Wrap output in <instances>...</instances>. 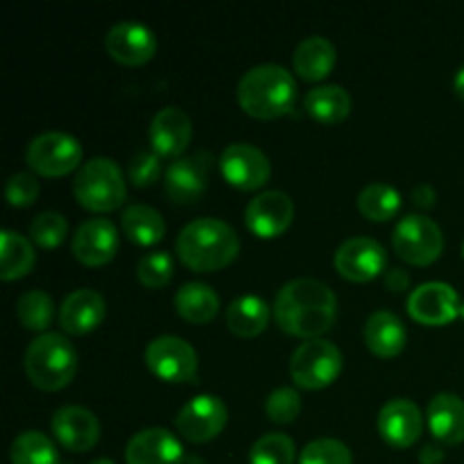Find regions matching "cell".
Segmentation results:
<instances>
[{
	"label": "cell",
	"mask_w": 464,
	"mask_h": 464,
	"mask_svg": "<svg viewBox=\"0 0 464 464\" xmlns=\"http://www.w3.org/2000/svg\"><path fill=\"white\" fill-rule=\"evenodd\" d=\"M335 317L338 299L334 290L311 276L288 281L275 297L276 324L297 338H320L335 324Z\"/></svg>",
	"instance_id": "1"
},
{
	"label": "cell",
	"mask_w": 464,
	"mask_h": 464,
	"mask_svg": "<svg viewBox=\"0 0 464 464\" xmlns=\"http://www.w3.org/2000/svg\"><path fill=\"white\" fill-rule=\"evenodd\" d=\"M175 252L195 272L222 270L238 256L240 238L234 227L220 218H198L179 231Z\"/></svg>",
	"instance_id": "2"
},
{
	"label": "cell",
	"mask_w": 464,
	"mask_h": 464,
	"mask_svg": "<svg viewBox=\"0 0 464 464\" xmlns=\"http://www.w3.org/2000/svg\"><path fill=\"white\" fill-rule=\"evenodd\" d=\"M236 95L245 113L270 121L293 109L297 98V82L293 72L279 63H258L240 77Z\"/></svg>",
	"instance_id": "3"
},
{
	"label": "cell",
	"mask_w": 464,
	"mask_h": 464,
	"mask_svg": "<svg viewBox=\"0 0 464 464\" xmlns=\"http://www.w3.org/2000/svg\"><path fill=\"white\" fill-rule=\"evenodd\" d=\"M27 379L45 392L66 388L77 372V352L62 334H41L27 344Z\"/></svg>",
	"instance_id": "4"
},
{
	"label": "cell",
	"mask_w": 464,
	"mask_h": 464,
	"mask_svg": "<svg viewBox=\"0 0 464 464\" xmlns=\"http://www.w3.org/2000/svg\"><path fill=\"white\" fill-rule=\"evenodd\" d=\"M72 193H75L77 202L89 211H113L127 198L125 172L109 157L89 159L77 170Z\"/></svg>",
	"instance_id": "5"
},
{
	"label": "cell",
	"mask_w": 464,
	"mask_h": 464,
	"mask_svg": "<svg viewBox=\"0 0 464 464\" xmlns=\"http://www.w3.org/2000/svg\"><path fill=\"white\" fill-rule=\"evenodd\" d=\"M340 372H343V352L331 340H306L290 356V376L299 388H326L338 379Z\"/></svg>",
	"instance_id": "6"
},
{
	"label": "cell",
	"mask_w": 464,
	"mask_h": 464,
	"mask_svg": "<svg viewBox=\"0 0 464 464\" xmlns=\"http://www.w3.org/2000/svg\"><path fill=\"white\" fill-rule=\"evenodd\" d=\"M392 247L406 263L430 266L444 249V236L438 222L421 213L401 218L392 231Z\"/></svg>",
	"instance_id": "7"
},
{
	"label": "cell",
	"mask_w": 464,
	"mask_h": 464,
	"mask_svg": "<svg viewBox=\"0 0 464 464\" xmlns=\"http://www.w3.org/2000/svg\"><path fill=\"white\" fill-rule=\"evenodd\" d=\"M27 166L44 177H63L82 163V145L68 131L50 130L27 145Z\"/></svg>",
	"instance_id": "8"
},
{
	"label": "cell",
	"mask_w": 464,
	"mask_h": 464,
	"mask_svg": "<svg viewBox=\"0 0 464 464\" xmlns=\"http://www.w3.org/2000/svg\"><path fill=\"white\" fill-rule=\"evenodd\" d=\"M145 365L168 383H184L198 374V352L179 335H159L145 347Z\"/></svg>",
	"instance_id": "9"
},
{
	"label": "cell",
	"mask_w": 464,
	"mask_h": 464,
	"mask_svg": "<svg viewBox=\"0 0 464 464\" xmlns=\"http://www.w3.org/2000/svg\"><path fill=\"white\" fill-rule=\"evenodd\" d=\"M227 406L216 394H198L175 417V426L188 442H208L227 424Z\"/></svg>",
	"instance_id": "10"
},
{
	"label": "cell",
	"mask_w": 464,
	"mask_h": 464,
	"mask_svg": "<svg viewBox=\"0 0 464 464\" xmlns=\"http://www.w3.org/2000/svg\"><path fill=\"white\" fill-rule=\"evenodd\" d=\"M213 157L208 152H195L188 157H179L166 168V193L177 204H195L202 199L208 186Z\"/></svg>",
	"instance_id": "11"
},
{
	"label": "cell",
	"mask_w": 464,
	"mask_h": 464,
	"mask_svg": "<svg viewBox=\"0 0 464 464\" xmlns=\"http://www.w3.org/2000/svg\"><path fill=\"white\" fill-rule=\"evenodd\" d=\"M220 170L231 186L240 190L261 188L270 179V159L252 143H231L220 154Z\"/></svg>",
	"instance_id": "12"
},
{
	"label": "cell",
	"mask_w": 464,
	"mask_h": 464,
	"mask_svg": "<svg viewBox=\"0 0 464 464\" xmlns=\"http://www.w3.org/2000/svg\"><path fill=\"white\" fill-rule=\"evenodd\" d=\"M460 297L456 288L444 281H426L408 297V313L424 326H444L460 313Z\"/></svg>",
	"instance_id": "13"
},
{
	"label": "cell",
	"mask_w": 464,
	"mask_h": 464,
	"mask_svg": "<svg viewBox=\"0 0 464 464\" xmlns=\"http://www.w3.org/2000/svg\"><path fill=\"white\" fill-rule=\"evenodd\" d=\"M295 218V202L284 190H263L249 199L245 208V225L258 238H276Z\"/></svg>",
	"instance_id": "14"
},
{
	"label": "cell",
	"mask_w": 464,
	"mask_h": 464,
	"mask_svg": "<svg viewBox=\"0 0 464 464\" xmlns=\"http://www.w3.org/2000/svg\"><path fill=\"white\" fill-rule=\"evenodd\" d=\"M335 270L349 281H372L383 272L388 263V254L379 240L370 236H353L347 238L338 249H335Z\"/></svg>",
	"instance_id": "15"
},
{
	"label": "cell",
	"mask_w": 464,
	"mask_h": 464,
	"mask_svg": "<svg viewBox=\"0 0 464 464\" xmlns=\"http://www.w3.org/2000/svg\"><path fill=\"white\" fill-rule=\"evenodd\" d=\"M104 48L125 66H140L157 53V36L145 23L121 21L104 36Z\"/></svg>",
	"instance_id": "16"
},
{
	"label": "cell",
	"mask_w": 464,
	"mask_h": 464,
	"mask_svg": "<svg viewBox=\"0 0 464 464\" xmlns=\"http://www.w3.org/2000/svg\"><path fill=\"white\" fill-rule=\"evenodd\" d=\"M376 426L385 442L397 449H408L420 440L421 430H424V415L415 401L397 397L383 403Z\"/></svg>",
	"instance_id": "17"
},
{
	"label": "cell",
	"mask_w": 464,
	"mask_h": 464,
	"mask_svg": "<svg viewBox=\"0 0 464 464\" xmlns=\"http://www.w3.org/2000/svg\"><path fill=\"white\" fill-rule=\"evenodd\" d=\"M50 429L63 449L75 453L89 451L100 440L98 417L84 406H62L54 411Z\"/></svg>",
	"instance_id": "18"
},
{
	"label": "cell",
	"mask_w": 464,
	"mask_h": 464,
	"mask_svg": "<svg viewBox=\"0 0 464 464\" xmlns=\"http://www.w3.org/2000/svg\"><path fill=\"white\" fill-rule=\"evenodd\" d=\"M118 252V229L107 218H91L77 227L72 236V254L80 263L100 267Z\"/></svg>",
	"instance_id": "19"
},
{
	"label": "cell",
	"mask_w": 464,
	"mask_h": 464,
	"mask_svg": "<svg viewBox=\"0 0 464 464\" xmlns=\"http://www.w3.org/2000/svg\"><path fill=\"white\" fill-rule=\"evenodd\" d=\"M150 145L159 157L179 159L181 152L188 148L190 136H193V122L184 109L163 107L159 109L157 116L150 122Z\"/></svg>",
	"instance_id": "20"
},
{
	"label": "cell",
	"mask_w": 464,
	"mask_h": 464,
	"mask_svg": "<svg viewBox=\"0 0 464 464\" xmlns=\"http://www.w3.org/2000/svg\"><path fill=\"white\" fill-rule=\"evenodd\" d=\"M127 464H184V447L168 429H143L125 447Z\"/></svg>",
	"instance_id": "21"
},
{
	"label": "cell",
	"mask_w": 464,
	"mask_h": 464,
	"mask_svg": "<svg viewBox=\"0 0 464 464\" xmlns=\"http://www.w3.org/2000/svg\"><path fill=\"white\" fill-rule=\"evenodd\" d=\"M104 315H107V302L93 288L72 290L59 306V324L72 335H84L98 329Z\"/></svg>",
	"instance_id": "22"
},
{
	"label": "cell",
	"mask_w": 464,
	"mask_h": 464,
	"mask_svg": "<svg viewBox=\"0 0 464 464\" xmlns=\"http://www.w3.org/2000/svg\"><path fill=\"white\" fill-rule=\"evenodd\" d=\"M362 338H365L367 349L379 358L399 356L408 343V334L401 317L392 311H385V308L374 311L367 317Z\"/></svg>",
	"instance_id": "23"
},
{
	"label": "cell",
	"mask_w": 464,
	"mask_h": 464,
	"mask_svg": "<svg viewBox=\"0 0 464 464\" xmlns=\"http://www.w3.org/2000/svg\"><path fill=\"white\" fill-rule=\"evenodd\" d=\"M430 433L442 444L464 442V401L458 394L440 392L429 401L426 411Z\"/></svg>",
	"instance_id": "24"
},
{
	"label": "cell",
	"mask_w": 464,
	"mask_h": 464,
	"mask_svg": "<svg viewBox=\"0 0 464 464\" xmlns=\"http://www.w3.org/2000/svg\"><path fill=\"white\" fill-rule=\"evenodd\" d=\"M293 66L299 77L308 82H320L334 71L335 66V48L326 36L313 34L306 36L302 44L295 48Z\"/></svg>",
	"instance_id": "25"
},
{
	"label": "cell",
	"mask_w": 464,
	"mask_h": 464,
	"mask_svg": "<svg viewBox=\"0 0 464 464\" xmlns=\"http://www.w3.org/2000/svg\"><path fill=\"white\" fill-rule=\"evenodd\" d=\"M175 308L184 320L193 324H207L220 311V297L204 281H188L177 290Z\"/></svg>",
	"instance_id": "26"
},
{
	"label": "cell",
	"mask_w": 464,
	"mask_h": 464,
	"mask_svg": "<svg viewBox=\"0 0 464 464\" xmlns=\"http://www.w3.org/2000/svg\"><path fill=\"white\" fill-rule=\"evenodd\" d=\"M304 107H306L308 116L315 118L317 122L335 125L352 111V95L340 84H320L308 91L304 98Z\"/></svg>",
	"instance_id": "27"
},
{
	"label": "cell",
	"mask_w": 464,
	"mask_h": 464,
	"mask_svg": "<svg viewBox=\"0 0 464 464\" xmlns=\"http://www.w3.org/2000/svg\"><path fill=\"white\" fill-rule=\"evenodd\" d=\"M270 324V306L258 295H243L227 308V326L240 338H254Z\"/></svg>",
	"instance_id": "28"
},
{
	"label": "cell",
	"mask_w": 464,
	"mask_h": 464,
	"mask_svg": "<svg viewBox=\"0 0 464 464\" xmlns=\"http://www.w3.org/2000/svg\"><path fill=\"white\" fill-rule=\"evenodd\" d=\"M36 263L34 245L14 229H3L0 234V276L14 281L32 272Z\"/></svg>",
	"instance_id": "29"
},
{
	"label": "cell",
	"mask_w": 464,
	"mask_h": 464,
	"mask_svg": "<svg viewBox=\"0 0 464 464\" xmlns=\"http://www.w3.org/2000/svg\"><path fill=\"white\" fill-rule=\"evenodd\" d=\"M121 222L127 238L134 240L136 245H143V247L157 245L166 236L163 216L154 207H148V204H130L122 211Z\"/></svg>",
	"instance_id": "30"
},
{
	"label": "cell",
	"mask_w": 464,
	"mask_h": 464,
	"mask_svg": "<svg viewBox=\"0 0 464 464\" xmlns=\"http://www.w3.org/2000/svg\"><path fill=\"white\" fill-rule=\"evenodd\" d=\"M401 208V193L392 184L372 181L358 193V211L374 222H385L394 218Z\"/></svg>",
	"instance_id": "31"
},
{
	"label": "cell",
	"mask_w": 464,
	"mask_h": 464,
	"mask_svg": "<svg viewBox=\"0 0 464 464\" xmlns=\"http://www.w3.org/2000/svg\"><path fill=\"white\" fill-rule=\"evenodd\" d=\"M12 464H59V451L53 440L41 430H23L9 449Z\"/></svg>",
	"instance_id": "32"
},
{
	"label": "cell",
	"mask_w": 464,
	"mask_h": 464,
	"mask_svg": "<svg viewBox=\"0 0 464 464\" xmlns=\"http://www.w3.org/2000/svg\"><path fill=\"white\" fill-rule=\"evenodd\" d=\"M16 315L30 331H45L53 324L54 302L45 290H25L16 302Z\"/></svg>",
	"instance_id": "33"
},
{
	"label": "cell",
	"mask_w": 464,
	"mask_h": 464,
	"mask_svg": "<svg viewBox=\"0 0 464 464\" xmlns=\"http://www.w3.org/2000/svg\"><path fill=\"white\" fill-rule=\"evenodd\" d=\"M295 442L285 433H266L254 442L249 451V464H293Z\"/></svg>",
	"instance_id": "34"
},
{
	"label": "cell",
	"mask_w": 464,
	"mask_h": 464,
	"mask_svg": "<svg viewBox=\"0 0 464 464\" xmlns=\"http://www.w3.org/2000/svg\"><path fill=\"white\" fill-rule=\"evenodd\" d=\"M136 275L145 288H163V285L170 284L172 275H175V261L166 249H154V252L140 256Z\"/></svg>",
	"instance_id": "35"
},
{
	"label": "cell",
	"mask_w": 464,
	"mask_h": 464,
	"mask_svg": "<svg viewBox=\"0 0 464 464\" xmlns=\"http://www.w3.org/2000/svg\"><path fill=\"white\" fill-rule=\"evenodd\" d=\"M352 449L335 438H317L299 453V464H352Z\"/></svg>",
	"instance_id": "36"
},
{
	"label": "cell",
	"mask_w": 464,
	"mask_h": 464,
	"mask_svg": "<svg viewBox=\"0 0 464 464\" xmlns=\"http://www.w3.org/2000/svg\"><path fill=\"white\" fill-rule=\"evenodd\" d=\"M68 236V222L62 213L57 211H44L32 220L30 225V238L44 249L59 247Z\"/></svg>",
	"instance_id": "37"
},
{
	"label": "cell",
	"mask_w": 464,
	"mask_h": 464,
	"mask_svg": "<svg viewBox=\"0 0 464 464\" xmlns=\"http://www.w3.org/2000/svg\"><path fill=\"white\" fill-rule=\"evenodd\" d=\"M266 412L272 421L276 424H290L299 417L302 412V397L295 388L284 385V388H276L267 394L266 399Z\"/></svg>",
	"instance_id": "38"
},
{
	"label": "cell",
	"mask_w": 464,
	"mask_h": 464,
	"mask_svg": "<svg viewBox=\"0 0 464 464\" xmlns=\"http://www.w3.org/2000/svg\"><path fill=\"white\" fill-rule=\"evenodd\" d=\"M127 172H130L131 184L139 186V188L152 186L161 177V157L154 150H140L131 157Z\"/></svg>",
	"instance_id": "39"
},
{
	"label": "cell",
	"mask_w": 464,
	"mask_h": 464,
	"mask_svg": "<svg viewBox=\"0 0 464 464\" xmlns=\"http://www.w3.org/2000/svg\"><path fill=\"white\" fill-rule=\"evenodd\" d=\"M39 181L30 172H14L5 186V198L12 207H30L39 198Z\"/></svg>",
	"instance_id": "40"
},
{
	"label": "cell",
	"mask_w": 464,
	"mask_h": 464,
	"mask_svg": "<svg viewBox=\"0 0 464 464\" xmlns=\"http://www.w3.org/2000/svg\"><path fill=\"white\" fill-rule=\"evenodd\" d=\"M385 285L392 293H401V290H408V285H411V275L406 270H401V267H394V270H390L385 275Z\"/></svg>",
	"instance_id": "41"
},
{
	"label": "cell",
	"mask_w": 464,
	"mask_h": 464,
	"mask_svg": "<svg viewBox=\"0 0 464 464\" xmlns=\"http://www.w3.org/2000/svg\"><path fill=\"white\" fill-rule=\"evenodd\" d=\"M435 199H438V193H435V188L430 184H420L417 188H412V202L417 207L430 208L435 204Z\"/></svg>",
	"instance_id": "42"
},
{
	"label": "cell",
	"mask_w": 464,
	"mask_h": 464,
	"mask_svg": "<svg viewBox=\"0 0 464 464\" xmlns=\"http://www.w3.org/2000/svg\"><path fill=\"white\" fill-rule=\"evenodd\" d=\"M421 464H442L444 451L438 447V444H426L420 453Z\"/></svg>",
	"instance_id": "43"
},
{
	"label": "cell",
	"mask_w": 464,
	"mask_h": 464,
	"mask_svg": "<svg viewBox=\"0 0 464 464\" xmlns=\"http://www.w3.org/2000/svg\"><path fill=\"white\" fill-rule=\"evenodd\" d=\"M453 91H456L458 98L464 100V66H460V71L453 77Z\"/></svg>",
	"instance_id": "44"
},
{
	"label": "cell",
	"mask_w": 464,
	"mask_h": 464,
	"mask_svg": "<svg viewBox=\"0 0 464 464\" xmlns=\"http://www.w3.org/2000/svg\"><path fill=\"white\" fill-rule=\"evenodd\" d=\"M89 464H116V462L109 460V458H95V460H91Z\"/></svg>",
	"instance_id": "45"
},
{
	"label": "cell",
	"mask_w": 464,
	"mask_h": 464,
	"mask_svg": "<svg viewBox=\"0 0 464 464\" xmlns=\"http://www.w3.org/2000/svg\"><path fill=\"white\" fill-rule=\"evenodd\" d=\"M462 258H464V243H462Z\"/></svg>",
	"instance_id": "46"
}]
</instances>
